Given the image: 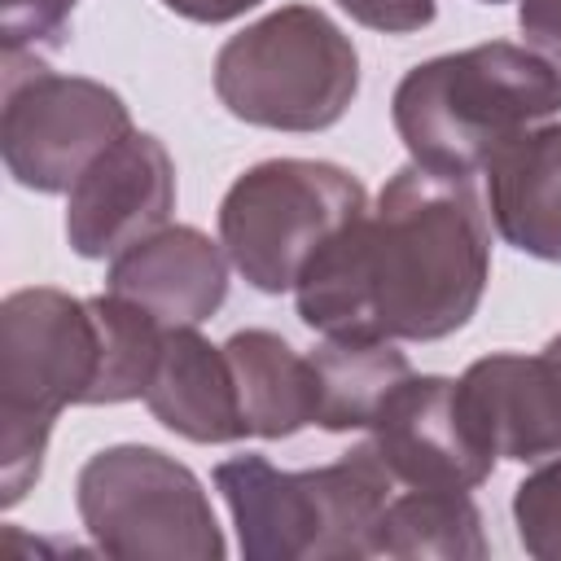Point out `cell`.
<instances>
[{
	"instance_id": "277c9868",
	"label": "cell",
	"mask_w": 561,
	"mask_h": 561,
	"mask_svg": "<svg viewBox=\"0 0 561 561\" xmlns=\"http://www.w3.org/2000/svg\"><path fill=\"white\" fill-rule=\"evenodd\" d=\"M96 320L88 298L31 285L0 302V504L13 508L44 469L66 408H88L96 381Z\"/></svg>"
},
{
	"instance_id": "d6986e66",
	"label": "cell",
	"mask_w": 561,
	"mask_h": 561,
	"mask_svg": "<svg viewBox=\"0 0 561 561\" xmlns=\"http://www.w3.org/2000/svg\"><path fill=\"white\" fill-rule=\"evenodd\" d=\"M513 526L530 557L561 561V456L539 460L513 491Z\"/></svg>"
},
{
	"instance_id": "2e32d148",
	"label": "cell",
	"mask_w": 561,
	"mask_h": 561,
	"mask_svg": "<svg viewBox=\"0 0 561 561\" xmlns=\"http://www.w3.org/2000/svg\"><path fill=\"white\" fill-rule=\"evenodd\" d=\"M311 364L320 381L316 425L329 434L368 430L386 399L412 377L408 355L390 337H324Z\"/></svg>"
},
{
	"instance_id": "ba28073f",
	"label": "cell",
	"mask_w": 561,
	"mask_h": 561,
	"mask_svg": "<svg viewBox=\"0 0 561 561\" xmlns=\"http://www.w3.org/2000/svg\"><path fill=\"white\" fill-rule=\"evenodd\" d=\"M131 131L123 96L83 75H57L35 53L4 48L0 153L31 193H70L75 180Z\"/></svg>"
},
{
	"instance_id": "8992f818",
	"label": "cell",
	"mask_w": 561,
	"mask_h": 561,
	"mask_svg": "<svg viewBox=\"0 0 561 561\" xmlns=\"http://www.w3.org/2000/svg\"><path fill=\"white\" fill-rule=\"evenodd\" d=\"M368 210L364 184L320 158H267L241 171L219 202V241L259 294H289L307 263Z\"/></svg>"
},
{
	"instance_id": "603a6c76",
	"label": "cell",
	"mask_w": 561,
	"mask_h": 561,
	"mask_svg": "<svg viewBox=\"0 0 561 561\" xmlns=\"http://www.w3.org/2000/svg\"><path fill=\"white\" fill-rule=\"evenodd\" d=\"M171 13L188 18V22H202V26H219V22H232L250 9H259L263 0H162Z\"/></svg>"
},
{
	"instance_id": "5bb4252c",
	"label": "cell",
	"mask_w": 561,
	"mask_h": 561,
	"mask_svg": "<svg viewBox=\"0 0 561 561\" xmlns=\"http://www.w3.org/2000/svg\"><path fill=\"white\" fill-rule=\"evenodd\" d=\"M486 206L504 245L561 263V123L513 136L486 162Z\"/></svg>"
},
{
	"instance_id": "7a4b0ae2",
	"label": "cell",
	"mask_w": 561,
	"mask_h": 561,
	"mask_svg": "<svg viewBox=\"0 0 561 561\" xmlns=\"http://www.w3.org/2000/svg\"><path fill=\"white\" fill-rule=\"evenodd\" d=\"M561 110V75L530 44H473L412 66L390 101L408 158L434 175L473 180L522 131Z\"/></svg>"
},
{
	"instance_id": "8fae6325",
	"label": "cell",
	"mask_w": 561,
	"mask_h": 561,
	"mask_svg": "<svg viewBox=\"0 0 561 561\" xmlns=\"http://www.w3.org/2000/svg\"><path fill=\"white\" fill-rule=\"evenodd\" d=\"M228 250L193 224H162L110 259L105 289L145 307L158 324H202L228 298Z\"/></svg>"
},
{
	"instance_id": "52a82bcc",
	"label": "cell",
	"mask_w": 561,
	"mask_h": 561,
	"mask_svg": "<svg viewBox=\"0 0 561 561\" xmlns=\"http://www.w3.org/2000/svg\"><path fill=\"white\" fill-rule=\"evenodd\" d=\"M75 504L96 552L118 561H219L228 552L202 478L145 443L88 456Z\"/></svg>"
},
{
	"instance_id": "9c48e42d",
	"label": "cell",
	"mask_w": 561,
	"mask_h": 561,
	"mask_svg": "<svg viewBox=\"0 0 561 561\" xmlns=\"http://www.w3.org/2000/svg\"><path fill=\"white\" fill-rule=\"evenodd\" d=\"M368 443L399 486L473 491L500 460L460 390V377L438 373H412L368 425Z\"/></svg>"
},
{
	"instance_id": "30bf717a",
	"label": "cell",
	"mask_w": 561,
	"mask_h": 561,
	"mask_svg": "<svg viewBox=\"0 0 561 561\" xmlns=\"http://www.w3.org/2000/svg\"><path fill=\"white\" fill-rule=\"evenodd\" d=\"M175 210V162L149 131L114 140L66 193V241L79 259H114Z\"/></svg>"
},
{
	"instance_id": "7c38bea8",
	"label": "cell",
	"mask_w": 561,
	"mask_h": 561,
	"mask_svg": "<svg viewBox=\"0 0 561 561\" xmlns=\"http://www.w3.org/2000/svg\"><path fill=\"white\" fill-rule=\"evenodd\" d=\"M460 390L500 460L539 465L561 456V355H482L460 373Z\"/></svg>"
},
{
	"instance_id": "9a60e30c",
	"label": "cell",
	"mask_w": 561,
	"mask_h": 561,
	"mask_svg": "<svg viewBox=\"0 0 561 561\" xmlns=\"http://www.w3.org/2000/svg\"><path fill=\"white\" fill-rule=\"evenodd\" d=\"M232 364L237 403L250 438H289L316 425L320 381L311 355H298L272 329H241L224 342Z\"/></svg>"
},
{
	"instance_id": "ac0fdd59",
	"label": "cell",
	"mask_w": 561,
	"mask_h": 561,
	"mask_svg": "<svg viewBox=\"0 0 561 561\" xmlns=\"http://www.w3.org/2000/svg\"><path fill=\"white\" fill-rule=\"evenodd\" d=\"M92 320H96V381L88 394V408H105V403H131L145 399L153 368H158V351H162V333L167 324H158L145 307L118 298V294H96L88 298Z\"/></svg>"
},
{
	"instance_id": "4fadbf2b",
	"label": "cell",
	"mask_w": 561,
	"mask_h": 561,
	"mask_svg": "<svg viewBox=\"0 0 561 561\" xmlns=\"http://www.w3.org/2000/svg\"><path fill=\"white\" fill-rule=\"evenodd\" d=\"M158 425L188 443H237L245 438L237 381L224 346H210L197 324H175L162 333L158 368L145 390Z\"/></svg>"
},
{
	"instance_id": "6da1fadb",
	"label": "cell",
	"mask_w": 561,
	"mask_h": 561,
	"mask_svg": "<svg viewBox=\"0 0 561 561\" xmlns=\"http://www.w3.org/2000/svg\"><path fill=\"white\" fill-rule=\"evenodd\" d=\"M491 280V219L469 180L399 167L298 276V320L320 337L438 342L469 324Z\"/></svg>"
},
{
	"instance_id": "e0dca14e",
	"label": "cell",
	"mask_w": 561,
	"mask_h": 561,
	"mask_svg": "<svg viewBox=\"0 0 561 561\" xmlns=\"http://www.w3.org/2000/svg\"><path fill=\"white\" fill-rule=\"evenodd\" d=\"M491 552L469 491H394L377 522V557L399 561H482Z\"/></svg>"
},
{
	"instance_id": "cb8c5ba5",
	"label": "cell",
	"mask_w": 561,
	"mask_h": 561,
	"mask_svg": "<svg viewBox=\"0 0 561 561\" xmlns=\"http://www.w3.org/2000/svg\"><path fill=\"white\" fill-rule=\"evenodd\" d=\"M548 351H557V355H561V333H557V337L548 342Z\"/></svg>"
},
{
	"instance_id": "ffe728a7",
	"label": "cell",
	"mask_w": 561,
	"mask_h": 561,
	"mask_svg": "<svg viewBox=\"0 0 561 561\" xmlns=\"http://www.w3.org/2000/svg\"><path fill=\"white\" fill-rule=\"evenodd\" d=\"M79 0H0V35L4 48L39 53L61 48L70 35V13Z\"/></svg>"
},
{
	"instance_id": "5b68a950",
	"label": "cell",
	"mask_w": 561,
	"mask_h": 561,
	"mask_svg": "<svg viewBox=\"0 0 561 561\" xmlns=\"http://www.w3.org/2000/svg\"><path fill=\"white\" fill-rule=\"evenodd\" d=\"M359 92L351 35L316 4H285L250 22L215 53L219 105L272 131H324Z\"/></svg>"
},
{
	"instance_id": "3957f363",
	"label": "cell",
	"mask_w": 561,
	"mask_h": 561,
	"mask_svg": "<svg viewBox=\"0 0 561 561\" xmlns=\"http://www.w3.org/2000/svg\"><path fill=\"white\" fill-rule=\"evenodd\" d=\"M394 478L359 443L320 469H276L267 456H232L215 465L245 561H364L377 557V522L394 495Z\"/></svg>"
},
{
	"instance_id": "44dd1931",
	"label": "cell",
	"mask_w": 561,
	"mask_h": 561,
	"mask_svg": "<svg viewBox=\"0 0 561 561\" xmlns=\"http://www.w3.org/2000/svg\"><path fill=\"white\" fill-rule=\"evenodd\" d=\"M342 13H351V22L381 31V35H408L434 22L438 4L434 0H333Z\"/></svg>"
},
{
	"instance_id": "7402d4cb",
	"label": "cell",
	"mask_w": 561,
	"mask_h": 561,
	"mask_svg": "<svg viewBox=\"0 0 561 561\" xmlns=\"http://www.w3.org/2000/svg\"><path fill=\"white\" fill-rule=\"evenodd\" d=\"M517 26L535 53H543L561 75V0H517Z\"/></svg>"
}]
</instances>
